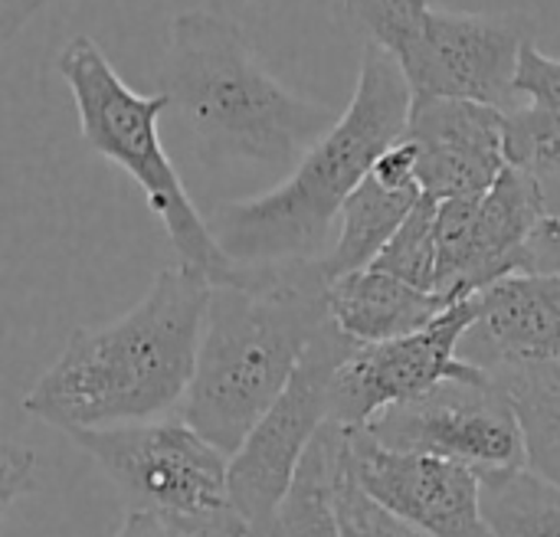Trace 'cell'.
I'll use <instances>...</instances> for the list:
<instances>
[{"label": "cell", "instance_id": "cell-1", "mask_svg": "<svg viewBox=\"0 0 560 537\" xmlns=\"http://www.w3.org/2000/svg\"><path fill=\"white\" fill-rule=\"evenodd\" d=\"M210 289L200 272L167 266L135 308L72 331L56 364L23 394V410L66 436L180 413Z\"/></svg>", "mask_w": 560, "mask_h": 537}, {"label": "cell", "instance_id": "cell-2", "mask_svg": "<svg viewBox=\"0 0 560 537\" xmlns=\"http://www.w3.org/2000/svg\"><path fill=\"white\" fill-rule=\"evenodd\" d=\"M328 322V276L318 262L243 266L236 282L210 289L180 417L233 459Z\"/></svg>", "mask_w": 560, "mask_h": 537}, {"label": "cell", "instance_id": "cell-3", "mask_svg": "<svg viewBox=\"0 0 560 537\" xmlns=\"http://www.w3.org/2000/svg\"><path fill=\"white\" fill-rule=\"evenodd\" d=\"M410 105L413 89L397 59L364 46L354 95L335 128L276 187L213 207L207 223L220 249L240 266L318 262L348 197L404 138Z\"/></svg>", "mask_w": 560, "mask_h": 537}, {"label": "cell", "instance_id": "cell-4", "mask_svg": "<svg viewBox=\"0 0 560 537\" xmlns=\"http://www.w3.org/2000/svg\"><path fill=\"white\" fill-rule=\"evenodd\" d=\"M161 92L210 164L292 171L341 118L331 105L292 92L253 52L243 26L217 10L171 20Z\"/></svg>", "mask_w": 560, "mask_h": 537}, {"label": "cell", "instance_id": "cell-5", "mask_svg": "<svg viewBox=\"0 0 560 537\" xmlns=\"http://www.w3.org/2000/svg\"><path fill=\"white\" fill-rule=\"evenodd\" d=\"M56 72L72 92L82 141L141 187L177 253V262L200 272L210 285L236 282L243 266L220 249L207 217L190 200L161 144L158 121L171 112V98L164 92L138 95L92 36H72L56 56Z\"/></svg>", "mask_w": 560, "mask_h": 537}, {"label": "cell", "instance_id": "cell-6", "mask_svg": "<svg viewBox=\"0 0 560 537\" xmlns=\"http://www.w3.org/2000/svg\"><path fill=\"white\" fill-rule=\"evenodd\" d=\"M69 440L112 479L131 515L180 537H249L230 495V456L184 417L75 430Z\"/></svg>", "mask_w": 560, "mask_h": 537}, {"label": "cell", "instance_id": "cell-7", "mask_svg": "<svg viewBox=\"0 0 560 537\" xmlns=\"http://www.w3.org/2000/svg\"><path fill=\"white\" fill-rule=\"evenodd\" d=\"M354 348L358 345L345 331H338L335 322H328L302 358L282 397L266 410L256 430L233 453L230 495L249 537L276 515L312 443L331 423L335 381Z\"/></svg>", "mask_w": 560, "mask_h": 537}, {"label": "cell", "instance_id": "cell-8", "mask_svg": "<svg viewBox=\"0 0 560 537\" xmlns=\"http://www.w3.org/2000/svg\"><path fill=\"white\" fill-rule=\"evenodd\" d=\"M364 430L390 450L440 456L479 476L528 469L518 410L492 374L443 381L430 394L384 410Z\"/></svg>", "mask_w": 560, "mask_h": 537}, {"label": "cell", "instance_id": "cell-9", "mask_svg": "<svg viewBox=\"0 0 560 537\" xmlns=\"http://www.w3.org/2000/svg\"><path fill=\"white\" fill-rule=\"evenodd\" d=\"M532 23L509 13H456L433 7L417 36L394 56L413 95L466 98L502 112L518 105V66Z\"/></svg>", "mask_w": 560, "mask_h": 537}, {"label": "cell", "instance_id": "cell-10", "mask_svg": "<svg viewBox=\"0 0 560 537\" xmlns=\"http://www.w3.org/2000/svg\"><path fill=\"white\" fill-rule=\"evenodd\" d=\"M548 217L541 177L515 164L489 194L443 200L436 210V292L463 302L515 276L528 240Z\"/></svg>", "mask_w": 560, "mask_h": 537}, {"label": "cell", "instance_id": "cell-11", "mask_svg": "<svg viewBox=\"0 0 560 537\" xmlns=\"http://www.w3.org/2000/svg\"><path fill=\"white\" fill-rule=\"evenodd\" d=\"M476 312L479 299L472 295L453 302L423 331L381 345H358L338 371L331 420L345 430H364L384 410L410 404L443 381L486 374L459 358V345L472 328Z\"/></svg>", "mask_w": 560, "mask_h": 537}, {"label": "cell", "instance_id": "cell-12", "mask_svg": "<svg viewBox=\"0 0 560 537\" xmlns=\"http://www.w3.org/2000/svg\"><path fill=\"white\" fill-rule=\"evenodd\" d=\"M351 482L423 537H495L482 509V476L469 466L400 453L368 430H348Z\"/></svg>", "mask_w": 560, "mask_h": 537}, {"label": "cell", "instance_id": "cell-13", "mask_svg": "<svg viewBox=\"0 0 560 537\" xmlns=\"http://www.w3.org/2000/svg\"><path fill=\"white\" fill-rule=\"evenodd\" d=\"M509 112L466 102L413 95L404 141L413 148L423 197L463 200L482 197L509 167Z\"/></svg>", "mask_w": 560, "mask_h": 537}, {"label": "cell", "instance_id": "cell-14", "mask_svg": "<svg viewBox=\"0 0 560 537\" xmlns=\"http://www.w3.org/2000/svg\"><path fill=\"white\" fill-rule=\"evenodd\" d=\"M479 312L459 358L486 374L560 364V279L505 276L476 295Z\"/></svg>", "mask_w": 560, "mask_h": 537}, {"label": "cell", "instance_id": "cell-15", "mask_svg": "<svg viewBox=\"0 0 560 537\" xmlns=\"http://www.w3.org/2000/svg\"><path fill=\"white\" fill-rule=\"evenodd\" d=\"M420 200L423 190L417 180L413 148L400 138L390 151L381 154L364 184L348 197L338 220V236L318 259L328 282L371 269Z\"/></svg>", "mask_w": 560, "mask_h": 537}, {"label": "cell", "instance_id": "cell-16", "mask_svg": "<svg viewBox=\"0 0 560 537\" xmlns=\"http://www.w3.org/2000/svg\"><path fill=\"white\" fill-rule=\"evenodd\" d=\"M453 302L407 285L381 269H361L328 282V312L354 345H381L423 331Z\"/></svg>", "mask_w": 560, "mask_h": 537}, {"label": "cell", "instance_id": "cell-17", "mask_svg": "<svg viewBox=\"0 0 560 537\" xmlns=\"http://www.w3.org/2000/svg\"><path fill=\"white\" fill-rule=\"evenodd\" d=\"M348 472V430L328 423L302 459L276 515L253 537H345L341 482Z\"/></svg>", "mask_w": 560, "mask_h": 537}, {"label": "cell", "instance_id": "cell-18", "mask_svg": "<svg viewBox=\"0 0 560 537\" xmlns=\"http://www.w3.org/2000/svg\"><path fill=\"white\" fill-rule=\"evenodd\" d=\"M512 397L528 450V469L560 489V364L492 374Z\"/></svg>", "mask_w": 560, "mask_h": 537}, {"label": "cell", "instance_id": "cell-19", "mask_svg": "<svg viewBox=\"0 0 560 537\" xmlns=\"http://www.w3.org/2000/svg\"><path fill=\"white\" fill-rule=\"evenodd\" d=\"M482 509L495 537H560V489L532 469L486 472Z\"/></svg>", "mask_w": 560, "mask_h": 537}, {"label": "cell", "instance_id": "cell-20", "mask_svg": "<svg viewBox=\"0 0 560 537\" xmlns=\"http://www.w3.org/2000/svg\"><path fill=\"white\" fill-rule=\"evenodd\" d=\"M436 210H440V203L423 197L413 207V213L404 220V226L394 233V240L384 246V253L374 259V269H381L407 285H417L423 292H436V266H440Z\"/></svg>", "mask_w": 560, "mask_h": 537}, {"label": "cell", "instance_id": "cell-21", "mask_svg": "<svg viewBox=\"0 0 560 537\" xmlns=\"http://www.w3.org/2000/svg\"><path fill=\"white\" fill-rule=\"evenodd\" d=\"M341 532L345 537H423L413 528L400 525L381 505H374L345 472L341 482Z\"/></svg>", "mask_w": 560, "mask_h": 537}, {"label": "cell", "instance_id": "cell-22", "mask_svg": "<svg viewBox=\"0 0 560 537\" xmlns=\"http://www.w3.org/2000/svg\"><path fill=\"white\" fill-rule=\"evenodd\" d=\"M518 95L528 98V105L560 108V59L548 56L535 46V39L522 52L518 66Z\"/></svg>", "mask_w": 560, "mask_h": 537}, {"label": "cell", "instance_id": "cell-23", "mask_svg": "<svg viewBox=\"0 0 560 537\" xmlns=\"http://www.w3.org/2000/svg\"><path fill=\"white\" fill-rule=\"evenodd\" d=\"M33 489H36V456L30 450L7 443L3 456H0V505H3V512L13 509V502L30 495Z\"/></svg>", "mask_w": 560, "mask_h": 537}, {"label": "cell", "instance_id": "cell-24", "mask_svg": "<svg viewBox=\"0 0 560 537\" xmlns=\"http://www.w3.org/2000/svg\"><path fill=\"white\" fill-rule=\"evenodd\" d=\"M518 272L525 276H555L560 279V217H548L528 240Z\"/></svg>", "mask_w": 560, "mask_h": 537}, {"label": "cell", "instance_id": "cell-25", "mask_svg": "<svg viewBox=\"0 0 560 537\" xmlns=\"http://www.w3.org/2000/svg\"><path fill=\"white\" fill-rule=\"evenodd\" d=\"M46 3L52 0H0V43H10Z\"/></svg>", "mask_w": 560, "mask_h": 537}, {"label": "cell", "instance_id": "cell-26", "mask_svg": "<svg viewBox=\"0 0 560 537\" xmlns=\"http://www.w3.org/2000/svg\"><path fill=\"white\" fill-rule=\"evenodd\" d=\"M112 537H180L174 528H167L164 522L158 518H148V515H125V522L118 525V532Z\"/></svg>", "mask_w": 560, "mask_h": 537}, {"label": "cell", "instance_id": "cell-27", "mask_svg": "<svg viewBox=\"0 0 560 537\" xmlns=\"http://www.w3.org/2000/svg\"><path fill=\"white\" fill-rule=\"evenodd\" d=\"M197 537H223V535H197Z\"/></svg>", "mask_w": 560, "mask_h": 537}]
</instances>
